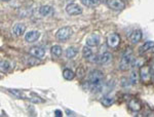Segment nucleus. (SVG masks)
Listing matches in <instances>:
<instances>
[{"label": "nucleus", "mask_w": 154, "mask_h": 117, "mask_svg": "<svg viewBox=\"0 0 154 117\" xmlns=\"http://www.w3.org/2000/svg\"><path fill=\"white\" fill-rule=\"evenodd\" d=\"M29 54L37 60H41L44 58V56H45V51L40 46H33L30 48Z\"/></svg>", "instance_id": "6e6552de"}, {"label": "nucleus", "mask_w": 154, "mask_h": 117, "mask_svg": "<svg viewBox=\"0 0 154 117\" xmlns=\"http://www.w3.org/2000/svg\"><path fill=\"white\" fill-rule=\"evenodd\" d=\"M120 44V36L116 33H111L107 37V45L111 48H117Z\"/></svg>", "instance_id": "39448f33"}, {"label": "nucleus", "mask_w": 154, "mask_h": 117, "mask_svg": "<svg viewBox=\"0 0 154 117\" xmlns=\"http://www.w3.org/2000/svg\"><path fill=\"white\" fill-rule=\"evenodd\" d=\"M101 42V37L99 34L97 33H94L91 35H89L85 40V43L86 45L91 46V47H95V46H98Z\"/></svg>", "instance_id": "9d476101"}, {"label": "nucleus", "mask_w": 154, "mask_h": 117, "mask_svg": "<svg viewBox=\"0 0 154 117\" xmlns=\"http://www.w3.org/2000/svg\"><path fill=\"white\" fill-rule=\"evenodd\" d=\"M63 77L66 80H72V79L75 77V73H74L71 69L66 68V69H64V71H63Z\"/></svg>", "instance_id": "4be33fe9"}, {"label": "nucleus", "mask_w": 154, "mask_h": 117, "mask_svg": "<svg viewBox=\"0 0 154 117\" xmlns=\"http://www.w3.org/2000/svg\"><path fill=\"white\" fill-rule=\"evenodd\" d=\"M88 62L91 63H96V64H102V65H105L108 64L112 61V54L108 51L106 53H103L101 54H93L88 60Z\"/></svg>", "instance_id": "f03ea898"}, {"label": "nucleus", "mask_w": 154, "mask_h": 117, "mask_svg": "<svg viewBox=\"0 0 154 117\" xmlns=\"http://www.w3.org/2000/svg\"><path fill=\"white\" fill-rule=\"evenodd\" d=\"M2 1H9V0H2Z\"/></svg>", "instance_id": "c85d7f7f"}, {"label": "nucleus", "mask_w": 154, "mask_h": 117, "mask_svg": "<svg viewBox=\"0 0 154 117\" xmlns=\"http://www.w3.org/2000/svg\"><path fill=\"white\" fill-rule=\"evenodd\" d=\"M9 93H11L14 97H16L17 99H25L26 98L24 91H19V89H9Z\"/></svg>", "instance_id": "393cba45"}, {"label": "nucleus", "mask_w": 154, "mask_h": 117, "mask_svg": "<svg viewBox=\"0 0 154 117\" xmlns=\"http://www.w3.org/2000/svg\"><path fill=\"white\" fill-rule=\"evenodd\" d=\"M102 104H103L104 106L106 107H110L111 105H113L114 102H115V98L112 96H106L104 97L103 99H102Z\"/></svg>", "instance_id": "412c9836"}, {"label": "nucleus", "mask_w": 154, "mask_h": 117, "mask_svg": "<svg viewBox=\"0 0 154 117\" xmlns=\"http://www.w3.org/2000/svg\"><path fill=\"white\" fill-rule=\"evenodd\" d=\"M139 77H140V73H139L137 69H134V70L131 72V75H130V81H131V85H136V84L138 83Z\"/></svg>", "instance_id": "f3484780"}, {"label": "nucleus", "mask_w": 154, "mask_h": 117, "mask_svg": "<svg viewBox=\"0 0 154 117\" xmlns=\"http://www.w3.org/2000/svg\"><path fill=\"white\" fill-rule=\"evenodd\" d=\"M39 14L42 17H48L51 16V14H54V8L49 5H42L39 8Z\"/></svg>", "instance_id": "2eb2a0df"}, {"label": "nucleus", "mask_w": 154, "mask_h": 117, "mask_svg": "<svg viewBox=\"0 0 154 117\" xmlns=\"http://www.w3.org/2000/svg\"><path fill=\"white\" fill-rule=\"evenodd\" d=\"M51 56L54 57V58H60L62 56V54H63V49L60 45H54L51 48Z\"/></svg>", "instance_id": "aec40b11"}, {"label": "nucleus", "mask_w": 154, "mask_h": 117, "mask_svg": "<svg viewBox=\"0 0 154 117\" xmlns=\"http://www.w3.org/2000/svg\"><path fill=\"white\" fill-rule=\"evenodd\" d=\"M54 113H56L57 117H61L62 115H63V113H62L61 110H56V111H54Z\"/></svg>", "instance_id": "cd10ccee"}, {"label": "nucleus", "mask_w": 154, "mask_h": 117, "mask_svg": "<svg viewBox=\"0 0 154 117\" xmlns=\"http://www.w3.org/2000/svg\"><path fill=\"white\" fill-rule=\"evenodd\" d=\"M152 73H151V69L147 66H142L140 68V78L143 82L150 81Z\"/></svg>", "instance_id": "1a4fd4ad"}, {"label": "nucleus", "mask_w": 154, "mask_h": 117, "mask_svg": "<svg viewBox=\"0 0 154 117\" xmlns=\"http://www.w3.org/2000/svg\"><path fill=\"white\" fill-rule=\"evenodd\" d=\"M66 12L69 16H78L82 14V7L77 3H69L66 6Z\"/></svg>", "instance_id": "423d86ee"}, {"label": "nucleus", "mask_w": 154, "mask_h": 117, "mask_svg": "<svg viewBox=\"0 0 154 117\" xmlns=\"http://www.w3.org/2000/svg\"><path fill=\"white\" fill-rule=\"evenodd\" d=\"M30 99V101H32L33 103H43V100L40 99V97L36 96V94H33L32 98H28Z\"/></svg>", "instance_id": "a878e982"}, {"label": "nucleus", "mask_w": 154, "mask_h": 117, "mask_svg": "<svg viewBox=\"0 0 154 117\" xmlns=\"http://www.w3.org/2000/svg\"><path fill=\"white\" fill-rule=\"evenodd\" d=\"M104 80V74L100 70H93L88 76V82L91 84H101Z\"/></svg>", "instance_id": "20e7f679"}, {"label": "nucleus", "mask_w": 154, "mask_h": 117, "mask_svg": "<svg viewBox=\"0 0 154 117\" xmlns=\"http://www.w3.org/2000/svg\"><path fill=\"white\" fill-rule=\"evenodd\" d=\"M77 54H78V49L75 46H69L65 51L67 59H74L77 56Z\"/></svg>", "instance_id": "dca6fc26"}, {"label": "nucleus", "mask_w": 154, "mask_h": 117, "mask_svg": "<svg viewBox=\"0 0 154 117\" xmlns=\"http://www.w3.org/2000/svg\"><path fill=\"white\" fill-rule=\"evenodd\" d=\"M73 34V30L70 27H62L58 30L56 34V38L61 42H66Z\"/></svg>", "instance_id": "7ed1b4c3"}, {"label": "nucleus", "mask_w": 154, "mask_h": 117, "mask_svg": "<svg viewBox=\"0 0 154 117\" xmlns=\"http://www.w3.org/2000/svg\"><path fill=\"white\" fill-rule=\"evenodd\" d=\"M134 63V54L133 51L131 48H128L125 51V54H122L120 60V63H119V69L121 71H126L131 65Z\"/></svg>", "instance_id": "f257e3e1"}, {"label": "nucleus", "mask_w": 154, "mask_h": 117, "mask_svg": "<svg viewBox=\"0 0 154 117\" xmlns=\"http://www.w3.org/2000/svg\"><path fill=\"white\" fill-rule=\"evenodd\" d=\"M25 31H26V26H25L24 24H22V23L16 24L14 26V28H12V34H14V36H17V37L22 36L24 34Z\"/></svg>", "instance_id": "ddd939ff"}, {"label": "nucleus", "mask_w": 154, "mask_h": 117, "mask_svg": "<svg viewBox=\"0 0 154 117\" xmlns=\"http://www.w3.org/2000/svg\"><path fill=\"white\" fill-rule=\"evenodd\" d=\"M128 107H130L131 110L135 111V112L136 111H140L141 108H142V106H141L140 102H139L138 100H136V99L131 100L130 103H128Z\"/></svg>", "instance_id": "6ab92c4d"}, {"label": "nucleus", "mask_w": 154, "mask_h": 117, "mask_svg": "<svg viewBox=\"0 0 154 117\" xmlns=\"http://www.w3.org/2000/svg\"><path fill=\"white\" fill-rule=\"evenodd\" d=\"M39 37H40V32L37 31V30H33V31H30L28 33H26L25 40L29 42V43H32V42H35L38 40Z\"/></svg>", "instance_id": "9b49d317"}, {"label": "nucleus", "mask_w": 154, "mask_h": 117, "mask_svg": "<svg viewBox=\"0 0 154 117\" xmlns=\"http://www.w3.org/2000/svg\"><path fill=\"white\" fill-rule=\"evenodd\" d=\"M153 48H154V41H147L139 48V54L142 56V54L148 53V51H150Z\"/></svg>", "instance_id": "4468645a"}, {"label": "nucleus", "mask_w": 154, "mask_h": 117, "mask_svg": "<svg viewBox=\"0 0 154 117\" xmlns=\"http://www.w3.org/2000/svg\"><path fill=\"white\" fill-rule=\"evenodd\" d=\"M121 85L125 86V88H128V86L131 85L130 79H128V78H122V79H121Z\"/></svg>", "instance_id": "bb28decb"}, {"label": "nucleus", "mask_w": 154, "mask_h": 117, "mask_svg": "<svg viewBox=\"0 0 154 117\" xmlns=\"http://www.w3.org/2000/svg\"><path fill=\"white\" fill-rule=\"evenodd\" d=\"M80 2L88 7H96L101 4V0H80Z\"/></svg>", "instance_id": "a211bd4d"}, {"label": "nucleus", "mask_w": 154, "mask_h": 117, "mask_svg": "<svg viewBox=\"0 0 154 117\" xmlns=\"http://www.w3.org/2000/svg\"><path fill=\"white\" fill-rule=\"evenodd\" d=\"M107 5L110 9L112 11H122L123 8L125 7V3L122 1V0H108L107 1Z\"/></svg>", "instance_id": "0eeeda50"}, {"label": "nucleus", "mask_w": 154, "mask_h": 117, "mask_svg": "<svg viewBox=\"0 0 154 117\" xmlns=\"http://www.w3.org/2000/svg\"><path fill=\"white\" fill-rule=\"evenodd\" d=\"M128 39H130V41L134 44L139 43V42L141 41V39H142V32H141L140 30H134L130 34V36H128Z\"/></svg>", "instance_id": "f8f14e48"}, {"label": "nucleus", "mask_w": 154, "mask_h": 117, "mask_svg": "<svg viewBox=\"0 0 154 117\" xmlns=\"http://www.w3.org/2000/svg\"><path fill=\"white\" fill-rule=\"evenodd\" d=\"M93 54H94V53H93V51H91V46L85 45V46H84L83 48H82V56H83V58H84V59L88 60L91 56H93Z\"/></svg>", "instance_id": "b1692460"}, {"label": "nucleus", "mask_w": 154, "mask_h": 117, "mask_svg": "<svg viewBox=\"0 0 154 117\" xmlns=\"http://www.w3.org/2000/svg\"><path fill=\"white\" fill-rule=\"evenodd\" d=\"M11 64L8 61H1V63H0V70H1V72H4V73L11 70Z\"/></svg>", "instance_id": "5701e85b"}]
</instances>
